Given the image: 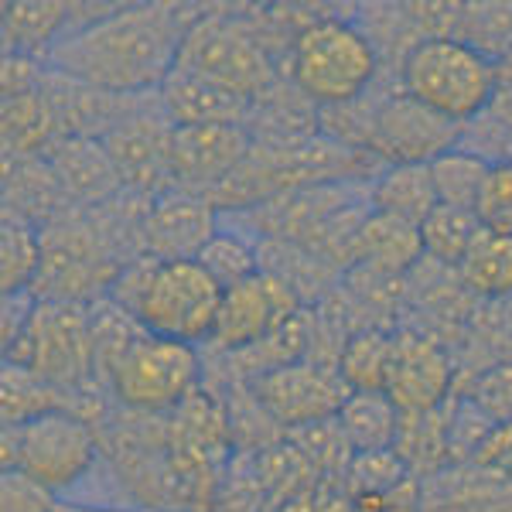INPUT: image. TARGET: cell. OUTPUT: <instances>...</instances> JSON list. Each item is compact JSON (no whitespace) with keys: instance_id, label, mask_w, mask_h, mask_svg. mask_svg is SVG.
Here are the masks:
<instances>
[{"instance_id":"6da1fadb","label":"cell","mask_w":512,"mask_h":512,"mask_svg":"<svg viewBox=\"0 0 512 512\" xmlns=\"http://www.w3.org/2000/svg\"><path fill=\"white\" fill-rule=\"evenodd\" d=\"M202 7L130 4L106 7L48 52L45 65L82 86L117 96L158 93L178 62V48Z\"/></svg>"},{"instance_id":"7a4b0ae2","label":"cell","mask_w":512,"mask_h":512,"mask_svg":"<svg viewBox=\"0 0 512 512\" xmlns=\"http://www.w3.org/2000/svg\"><path fill=\"white\" fill-rule=\"evenodd\" d=\"M352 11L308 24L287 52V79L321 110L366 96L383 72L373 41L352 21Z\"/></svg>"},{"instance_id":"3957f363","label":"cell","mask_w":512,"mask_h":512,"mask_svg":"<svg viewBox=\"0 0 512 512\" xmlns=\"http://www.w3.org/2000/svg\"><path fill=\"white\" fill-rule=\"evenodd\" d=\"M181 69L233 89L236 96L256 103L284 79L280 59L253 28L250 14L226 7H202L178 48Z\"/></svg>"},{"instance_id":"277c9868","label":"cell","mask_w":512,"mask_h":512,"mask_svg":"<svg viewBox=\"0 0 512 512\" xmlns=\"http://www.w3.org/2000/svg\"><path fill=\"white\" fill-rule=\"evenodd\" d=\"M495 82H499V62L461 38L420 41L400 72L403 93L458 127L489 110Z\"/></svg>"},{"instance_id":"5b68a950","label":"cell","mask_w":512,"mask_h":512,"mask_svg":"<svg viewBox=\"0 0 512 512\" xmlns=\"http://www.w3.org/2000/svg\"><path fill=\"white\" fill-rule=\"evenodd\" d=\"M41 246H45V260L31 291L45 301L93 304L96 297L110 294L123 263H130L99 226L93 209H72L69 216L45 226Z\"/></svg>"},{"instance_id":"8992f818","label":"cell","mask_w":512,"mask_h":512,"mask_svg":"<svg viewBox=\"0 0 512 512\" xmlns=\"http://www.w3.org/2000/svg\"><path fill=\"white\" fill-rule=\"evenodd\" d=\"M4 366L28 369L62 390L103 383L96 369L89 304L38 297L28 328L14 338V345L4 349Z\"/></svg>"},{"instance_id":"52a82bcc","label":"cell","mask_w":512,"mask_h":512,"mask_svg":"<svg viewBox=\"0 0 512 512\" xmlns=\"http://www.w3.org/2000/svg\"><path fill=\"white\" fill-rule=\"evenodd\" d=\"M4 472H24L65 499L103 461L93 424L72 414H45L0 434Z\"/></svg>"},{"instance_id":"ba28073f","label":"cell","mask_w":512,"mask_h":512,"mask_svg":"<svg viewBox=\"0 0 512 512\" xmlns=\"http://www.w3.org/2000/svg\"><path fill=\"white\" fill-rule=\"evenodd\" d=\"M117 407L130 414L168 417L205 386V362L195 345L147 332L106 376Z\"/></svg>"},{"instance_id":"9c48e42d","label":"cell","mask_w":512,"mask_h":512,"mask_svg":"<svg viewBox=\"0 0 512 512\" xmlns=\"http://www.w3.org/2000/svg\"><path fill=\"white\" fill-rule=\"evenodd\" d=\"M222 287L198 260H158L144 291L134 301V315L151 335L185 345H209L222 311Z\"/></svg>"},{"instance_id":"30bf717a","label":"cell","mask_w":512,"mask_h":512,"mask_svg":"<svg viewBox=\"0 0 512 512\" xmlns=\"http://www.w3.org/2000/svg\"><path fill=\"white\" fill-rule=\"evenodd\" d=\"M376 110L369 123L366 151L383 164H431L434 158L458 147L461 127L441 113L427 110L403 89H379L376 82Z\"/></svg>"},{"instance_id":"8fae6325","label":"cell","mask_w":512,"mask_h":512,"mask_svg":"<svg viewBox=\"0 0 512 512\" xmlns=\"http://www.w3.org/2000/svg\"><path fill=\"white\" fill-rule=\"evenodd\" d=\"M250 390L284 434L308 424H321V420H335L342 414L345 400L352 396L338 369L311 359L256 376Z\"/></svg>"},{"instance_id":"7c38bea8","label":"cell","mask_w":512,"mask_h":512,"mask_svg":"<svg viewBox=\"0 0 512 512\" xmlns=\"http://www.w3.org/2000/svg\"><path fill=\"white\" fill-rule=\"evenodd\" d=\"M301 308H308V304L284 277L260 270L256 277L243 280V284L229 287L222 294L216 335H212L209 345L216 352L253 349L263 338L274 335L280 325H287Z\"/></svg>"},{"instance_id":"4fadbf2b","label":"cell","mask_w":512,"mask_h":512,"mask_svg":"<svg viewBox=\"0 0 512 512\" xmlns=\"http://www.w3.org/2000/svg\"><path fill=\"white\" fill-rule=\"evenodd\" d=\"M110 154L113 168L127 192L161 198L175 192L171 185V140H175V123L164 117L158 96L144 110L134 113L113 127L106 137H99Z\"/></svg>"},{"instance_id":"5bb4252c","label":"cell","mask_w":512,"mask_h":512,"mask_svg":"<svg viewBox=\"0 0 512 512\" xmlns=\"http://www.w3.org/2000/svg\"><path fill=\"white\" fill-rule=\"evenodd\" d=\"M386 396L396 403L400 414H427V410L444 407L451 396H458L454 352L417 328H396Z\"/></svg>"},{"instance_id":"9a60e30c","label":"cell","mask_w":512,"mask_h":512,"mask_svg":"<svg viewBox=\"0 0 512 512\" xmlns=\"http://www.w3.org/2000/svg\"><path fill=\"white\" fill-rule=\"evenodd\" d=\"M253 140L246 127H175L171 185L175 192L209 198L243 168Z\"/></svg>"},{"instance_id":"2e32d148","label":"cell","mask_w":512,"mask_h":512,"mask_svg":"<svg viewBox=\"0 0 512 512\" xmlns=\"http://www.w3.org/2000/svg\"><path fill=\"white\" fill-rule=\"evenodd\" d=\"M219 209L202 195L168 192L154 198L144 222V253L154 260H198L219 233Z\"/></svg>"},{"instance_id":"e0dca14e","label":"cell","mask_w":512,"mask_h":512,"mask_svg":"<svg viewBox=\"0 0 512 512\" xmlns=\"http://www.w3.org/2000/svg\"><path fill=\"white\" fill-rule=\"evenodd\" d=\"M158 103L175 127H246L253 103L233 89L175 65L161 82Z\"/></svg>"},{"instance_id":"ac0fdd59","label":"cell","mask_w":512,"mask_h":512,"mask_svg":"<svg viewBox=\"0 0 512 512\" xmlns=\"http://www.w3.org/2000/svg\"><path fill=\"white\" fill-rule=\"evenodd\" d=\"M62 188L79 209H96L123 192V181L106 154L103 140L96 137H59L45 154Z\"/></svg>"},{"instance_id":"d6986e66","label":"cell","mask_w":512,"mask_h":512,"mask_svg":"<svg viewBox=\"0 0 512 512\" xmlns=\"http://www.w3.org/2000/svg\"><path fill=\"white\" fill-rule=\"evenodd\" d=\"M246 134L256 147H294L321 137V106L311 103L291 79H280L267 96L253 103Z\"/></svg>"},{"instance_id":"ffe728a7","label":"cell","mask_w":512,"mask_h":512,"mask_svg":"<svg viewBox=\"0 0 512 512\" xmlns=\"http://www.w3.org/2000/svg\"><path fill=\"white\" fill-rule=\"evenodd\" d=\"M4 212L45 229L79 209L45 158H4Z\"/></svg>"},{"instance_id":"44dd1931","label":"cell","mask_w":512,"mask_h":512,"mask_svg":"<svg viewBox=\"0 0 512 512\" xmlns=\"http://www.w3.org/2000/svg\"><path fill=\"white\" fill-rule=\"evenodd\" d=\"M424 512H512V482L485 465H448L424 478Z\"/></svg>"},{"instance_id":"7402d4cb","label":"cell","mask_w":512,"mask_h":512,"mask_svg":"<svg viewBox=\"0 0 512 512\" xmlns=\"http://www.w3.org/2000/svg\"><path fill=\"white\" fill-rule=\"evenodd\" d=\"M420 260H424L420 226L383 216V212H369L359 236H355L352 267H366L390 277H407Z\"/></svg>"},{"instance_id":"603a6c76","label":"cell","mask_w":512,"mask_h":512,"mask_svg":"<svg viewBox=\"0 0 512 512\" xmlns=\"http://www.w3.org/2000/svg\"><path fill=\"white\" fill-rule=\"evenodd\" d=\"M369 205L383 216L403 219L410 226H424L427 216L437 209L431 164H386L369 181Z\"/></svg>"},{"instance_id":"cb8c5ba5","label":"cell","mask_w":512,"mask_h":512,"mask_svg":"<svg viewBox=\"0 0 512 512\" xmlns=\"http://www.w3.org/2000/svg\"><path fill=\"white\" fill-rule=\"evenodd\" d=\"M0 134H4V158H45L52 144L62 137L59 117L48 103L45 89L11 96L0 106Z\"/></svg>"},{"instance_id":"d4e9b609","label":"cell","mask_w":512,"mask_h":512,"mask_svg":"<svg viewBox=\"0 0 512 512\" xmlns=\"http://www.w3.org/2000/svg\"><path fill=\"white\" fill-rule=\"evenodd\" d=\"M451 403L454 396L427 414H400V434H396L393 451L420 482L451 465Z\"/></svg>"},{"instance_id":"484cf974","label":"cell","mask_w":512,"mask_h":512,"mask_svg":"<svg viewBox=\"0 0 512 512\" xmlns=\"http://www.w3.org/2000/svg\"><path fill=\"white\" fill-rule=\"evenodd\" d=\"M79 390H62L55 383H45L41 376L18 366L0 369V420L4 427H18L45 414H72L79 410Z\"/></svg>"},{"instance_id":"4316f807","label":"cell","mask_w":512,"mask_h":512,"mask_svg":"<svg viewBox=\"0 0 512 512\" xmlns=\"http://www.w3.org/2000/svg\"><path fill=\"white\" fill-rule=\"evenodd\" d=\"M461 284L478 301H509L512 297V229L485 226L482 236L458 267Z\"/></svg>"},{"instance_id":"83f0119b","label":"cell","mask_w":512,"mask_h":512,"mask_svg":"<svg viewBox=\"0 0 512 512\" xmlns=\"http://www.w3.org/2000/svg\"><path fill=\"white\" fill-rule=\"evenodd\" d=\"M72 28V4H7L4 52L35 55L45 62Z\"/></svg>"},{"instance_id":"f1b7e54d","label":"cell","mask_w":512,"mask_h":512,"mask_svg":"<svg viewBox=\"0 0 512 512\" xmlns=\"http://www.w3.org/2000/svg\"><path fill=\"white\" fill-rule=\"evenodd\" d=\"M338 427L355 454L390 451L400 434V410L386 393H352L338 414Z\"/></svg>"},{"instance_id":"f546056e","label":"cell","mask_w":512,"mask_h":512,"mask_svg":"<svg viewBox=\"0 0 512 512\" xmlns=\"http://www.w3.org/2000/svg\"><path fill=\"white\" fill-rule=\"evenodd\" d=\"M396 349V328H362L342 349L338 373L352 393H386Z\"/></svg>"},{"instance_id":"4dcf8cb0","label":"cell","mask_w":512,"mask_h":512,"mask_svg":"<svg viewBox=\"0 0 512 512\" xmlns=\"http://www.w3.org/2000/svg\"><path fill=\"white\" fill-rule=\"evenodd\" d=\"M41 260H45L41 229L4 212V226H0V287L4 294L31 291L38 284Z\"/></svg>"},{"instance_id":"1f68e13d","label":"cell","mask_w":512,"mask_h":512,"mask_svg":"<svg viewBox=\"0 0 512 512\" xmlns=\"http://www.w3.org/2000/svg\"><path fill=\"white\" fill-rule=\"evenodd\" d=\"M485 222L478 219V212L451 209V205H437L420 226V239H424V256L441 267L458 270L468 250L475 246V239L482 236Z\"/></svg>"},{"instance_id":"d6a6232c","label":"cell","mask_w":512,"mask_h":512,"mask_svg":"<svg viewBox=\"0 0 512 512\" xmlns=\"http://www.w3.org/2000/svg\"><path fill=\"white\" fill-rule=\"evenodd\" d=\"M489 171H492V164H485L482 158H475V154L461 151V147H451L448 154L434 158L431 161V178H434L437 205L478 212V202H482Z\"/></svg>"},{"instance_id":"836d02e7","label":"cell","mask_w":512,"mask_h":512,"mask_svg":"<svg viewBox=\"0 0 512 512\" xmlns=\"http://www.w3.org/2000/svg\"><path fill=\"white\" fill-rule=\"evenodd\" d=\"M89 325H93V345H96V369L99 379L106 383L110 369L134 349V342L147 335V328L140 325L137 315H130L123 304L113 297H96L89 304Z\"/></svg>"},{"instance_id":"e575fe53","label":"cell","mask_w":512,"mask_h":512,"mask_svg":"<svg viewBox=\"0 0 512 512\" xmlns=\"http://www.w3.org/2000/svg\"><path fill=\"white\" fill-rule=\"evenodd\" d=\"M198 263H202V267L219 280L222 291L243 284V280H250V277H256L263 270L260 243H256L253 236H246V233H239V229L226 226V222H222L219 233L212 236V243L202 250Z\"/></svg>"},{"instance_id":"d590c367","label":"cell","mask_w":512,"mask_h":512,"mask_svg":"<svg viewBox=\"0 0 512 512\" xmlns=\"http://www.w3.org/2000/svg\"><path fill=\"white\" fill-rule=\"evenodd\" d=\"M284 437L308 458V465L315 468L321 482H332V485L345 482V472H349L355 451H352V444L345 441L342 427H338V417L321 420V424L297 427V431H287Z\"/></svg>"},{"instance_id":"8d00e7d4","label":"cell","mask_w":512,"mask_h":512,"mask_svg":"<svg viewBox=\"0 0 512 512\" xmlns=\"http://www.w3.org/2000/svg\"><path fill=\"white\" fill-rule=\"evenodd\" d=\"M407 478H417V475H410V468L403 465V458L393 448L369 451V454H355L352 458L342 489L349 492L352 506H359V502H369V499H379V495L393 492L396 485H403Z\"/></svg>"},{"instance_id":"74e56055","label":"cell","mask_w":512,"mask_h":512,"mask_svg":"<svg viewBox=\"0 0 512 512\" xmlns=\"http://www.w3.org/2000/svg\"><path fill=\"white\" fill-rule=\"evenodd\" d=\"M461 41H468L489 59L502 62L512 55V4H465L461 11Z\"/></svg>"},{"instance_id":"f35d334b","label":"cell","mask_w":512,"mask_h":512,"mask_svg":"<svg viewBox=\"0 0 512 512\" xmlns=\"http://www.w3.org/2000/svg\"><path fill=\"white\" fill-rule=\"evenodd\" d=\"M458 396L472 400L495 427L512 424V359L482 369L475 379H468V383L461 386Z\"/></svg>"},{"instance_id":"ab89813d","label":"cell","mask_w":512,"mask_h":512,"mask_svg":"<svg viewBox=\"0 0 512 512\" xmlns=\"http://www.w3.org/2000/svg\"><path fill=\"white\" fill-rule=\"evenodd\" d=\"M495 424L465 396H454L451 403V465H475L485 441L492 437Z\"/></svg>"},{"instance_id":"60d3db41","label":"cell","mask_w":512,"mask_h":512,"mask_svg":"<svg viewBox=\"0 0 512 512\" xmlns=\"http://www.w3.org/2000/svg\"><path fill=\"white\" fill-rule=\"evenodd\" d=\"M62 499L24 472L0 475V512H59Z\"/></svg>"},{"instance_id":"b9f144b4","label":"cell","mask_w":512,"mask_h":512,"mask_svg":"<svg viewBox=\"0 0 512 512\" xmlns=\"http://www.w3.org/2000/svg\"><path fill=\"white\" fill-rule=\"evenodd\" d=\"M478 219L495 229H512V161L495 164L489 171L482 202H478Z\"/></svg>"},{"instance_id":"7bdbcfd3","label":"cell","mask_w":512,"mask_h":512,"mask_svg":"<svg viewBox=\"0 0 512 512\" xmlns=\"http://www.w3.org/2000/svg\"><path fill=\"white\" fill-rule=\"evenodd\" d=\"M277 512H355V506L342 485L321 482V485H311V489L291 495Z\"/></svg>"},{"instance_id":"ee69618b","label":"cell","mask_w":512,"mask_h":512,"mask_svg":"<svg viewBox=\"0 0 512 512\" xmlns=\"http://www.w3.org/2000/svg\"><path fill=\"white\" fill-rule=\"evenodd\" d=\"M38 294L35 291H21V294H4V311H0V349L14 345L24 328H28L31 315H35Z\"/></svg>"},{"instance_id":"f6af8a7d","label":"cell","mask_w":512,"mask_h":512,"mask_svg":"<svg viewBox=\"0 0 512 512\" xmlns=\"http://www.w3.org/2000/svg\"><path fill=\"white\" fill-rule=\"evenodd\" d=\"M475 465L492 468V472H499L502 478H509V482H512V424L495 427L492 437L485 441L482 454H478Z\"/></svg>"},{"instance_id":"bcb514c9","label":"cell","mask_w":512,"mask_h":512,"mask_svg":"<svg viewBox=\"0 0 512 512\" xmlns=\"http://www.w3.org/2000/svg\"><path fill=\"white\" fill-rule=\"evenodd\" d=\"M489 110L512 127V55L499 62V82H495V99Z\"/></svg>"},{"instance_id":"7dc6e473","label":"cell","mask_w":512,"mask_h":512,"mask_svg":"<svg viewBox=\"0 0 512 512\" xmlns=\"http://www.w3.org/2000/svg\"><path fill=\"white\" fill-rule=\"evenodd\" d=\"M59 512H151V509H93V506H72V502H62Z\"/></svg>"}]
</instances>
